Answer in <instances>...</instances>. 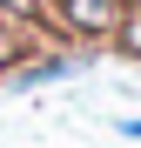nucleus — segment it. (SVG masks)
Wrapping results in <instances>:
<instances>
[{
  "label": "nucleus",
  "mask_w": 141,
  "mask_h": 148,
  "mask_svg": "<svg viewBox=\"0 0 141 148\" xmlns=\"http://www.w3.org/2000/svg\"><path fill=\"white\" fill-rule=\"evenodd\" d=\"M114 54H121V61H141V0H128V7H121V20H114Z\"/></svg>",
  "instance_id": "3"
},
{
  "label": "nucleus",
  "mask_w": 141,
  "mask_h": 148,
  "mask_svg": "<svg viewBox=\"0 0 141 148\" xmlns=\"http://www.w3.org/2000/svg\"><path fill=\"white\" fill-rule=\"evenodd\" d=\"M47 47H54V34H47L40 20H0V81H14L34 54H47Z\"/></svg>",
  "instance_id": "2"
},
{
  "label": "nucleus",
  "mask_w": 141,
  "mask_h": 148,
  "mask_svg": "<svg viewBox=\"0 0 141 148\" xmlns=\"http://www.w3.org/2000/svg\"><path fill=\"white\" fill-rule=\"evenodd\" d=\"M114 20H121V0H40V27L74 47L114 40Z\"/></svg>",
  "instance_id": "1"
},
{
  "label": "nucleus",
  "mask_w": 141,
  "mask_h": 148,
  "mask_svg": "<svg viewBox=\"0 0 141 148\" xmlns=\"http://www.w3.org/2000/svg\"><path fill=\"white\" fill-rule=\"evenodd\" d=\"M114 135H121V141H141V114H121V121H114Z\"/></svg>",
  "instance_id": "4"
}]
</instances>
